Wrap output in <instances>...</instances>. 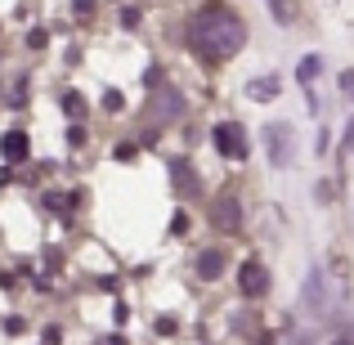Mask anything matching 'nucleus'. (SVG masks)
Here are the masks:
<instances>
[{
    "mask_svg": "<svg viewBox=\"0 0 354 345\" xmlns=\"http://www.w3.org/2000/svg\"><path fill=\"white\" fill-rule=\"evenodd\" d=\"M27 135L23 130H9V135H0V153H5V162H27Z\"/></svg>",
    "mask_w": 354,
    "mask_h": 345,
    "instance_id": "7",
    "label": "nucleus"
},
{
    "mask_svg": "<svg viewBox=\"0 0 354 345\" xmlns=\"http://www.w3.org/2000/svg\"><path fill=\"white\" fill-rule=\"evenodd\" d=\"M332 345H354V341H346V337H337V341H332Z\"/></svg>",
    "mask_w": 354,
    "mask_h": 345,
    "instance_id": "17",
    "label": "nucleus"
},
{
    "mask_svg": "<svg viewBox=\"0 0 354 345\" xmlns=\"http://www.w3.org/2000/svg\"><path fill=\"white\" fill-rule=\"evenodd\" d=\"M171 175H175V184H180V189H184V193H189V198H193V193H198V189H202V180H198V171H193V166H189V162H175V166H171Z\"/></svg>",
    "mask_w": 354,
    "mask_h": 345,
    "instance_id": "9",
    "label": "nucleus"
},
{
    "mask_svg": "<svg viewBox=\"0 0 354 345\" xmlns=\"http://www.w3.org/2000/svg\"><path fill=\"white\" fill-rule=\"evenodd\" d=\"M242 41H247V27H242V18L225 5H211V9H202V14L189 18V45L202 50L207 59H234L242 50Z\"/></svg>",
    "mask_w": 354,
    "mask_h": 345,
    "instance_id": "1",
    "label": "nucleus"
},
{
    "mask_svg": "<svg viewBox=\"0 0 354 345\" xmlns=\"http://www.w3.org/2000/svg\"><path fill=\"white\" fill-rule=\"evenodd\" d=\"M247 95L260 99V104H269V99H278V81L274 77H260V81H251V86H247Z\"/></svg>",
    "mask_w": 354,
    "mask_h": 345,
    "instance_id": "11",
    "label": "nucleus"
},
{
    "mask_svg": "<svg viewBox=\"0 0 354 345\" xmlns=\"http://www.w3.org/2000/svg\"><path fill=\"white\" fill-rule=\"evenodd\" d=\"M238 283H242V296H265V292H269V269L260 265L256 256H251V260H242Z\"/></svg>",
    "mask_w": 354,
    "mask_h": 345,
    "instance_id": "6",
    "label": "nucleus"
},
{
    "mask_svg": "<svg viewBox=\"0 0 354 345\" xmlns=\"http://www.w3.org/2000/svg\"><path fill=\"white\" fill-rule=\"evenodd\" d=\"M211 139H216L220 157H234V162H238V157H247V130H242L238 121H220Z\"/></svg>",
    "mask_w": 354,
    "mask_h": 345,
    "instance_id": "4",
    "label": "nucleus"
},
{
    "mask_svg": "<svg viewBox=\"0 0 354 345\" xmlns=\"http://www.w3.org/2000/svg\"><path fill=\"white\" fill-rule=\"evenodd\" d=\"M305 301H310V310H314V314L328 310V305H323V274H319V269H314L310 283H305Z\"/></svg>",
    "mask_w": 354,
    "mask_h": 345,
    "instance_id": "10",
    "label": "nucleus"
},
{
    "mask_svg": "<svg viewBox=\"0 0 354 345\" xmlns=\"http://www.w3.org/2000/svg\"><path fill=\"white\" fill-rule=\"evenodd\" d=\"M63 104H68V113H72V117H81V113H86V104H81V95H68Z\"/></svg>",
    "mask_w": 354,
    "mask_h": 345,
    "instance_id": "15",
    "label": "nucleus"
},
{
    "mask_svg": "<svg viewBox=\"0 0 354 345\" xmlns=\"http://www.w3.org/2000/svg\"><path fill=\"white\" fill-rule=\"evenodd\" d=\"M269 9H274V18H278V23H292V14H287V5H283V0H269Z\"/></svg>",
    "mask_w": 354,
    "mask_h": 345,
    "instance_id": "14",
    "label": "nucleus"
},
{
    "mask_svg": "<svg viewBox=\"0 0 354 345\" xmlns=\"http://www.w3.org/2000/svg\"><path fill=\"white\" fill-rule=\"evenodd\" d=\"M220 274H225V251H216V247H211V251H202V256H198V278L216 283Z\"/></svg>",
    "mask_w": 354,
    "mask_h": 345,
    "instance_id": "8",
    "label": "nucleus"
},
{
    "mask_svg": "<svg viewBox=\"0 0 354 345\" xmlns=\"http://www.w3.org/2000/svg\"><path fill=\"white\" fill-rule=\"evenodd\" d=\"M260 139H265V153L274 166H287L292 162V126H283V121H269L265 130H260Z\"/></svg>",
    "mask_w": 354,
    "mask_h": 345,
    "instance_id": "3",
    "label": "nucleus"
},
{
    "mask_svg": "<svg viewBox=\"0 0 354 345\" xmlns=\"http://www.w3.org/2000/svg\"><path fill=\"white\" fill-rule=\"evenodd\" d=\"M341 86H346L350 95H354V72H346V77H341Z\"/></svg>",
    "mask_w": 354,
    "mask_h": 345,
    "instance_id": "16",
    "label": "nucleus"
},
{
    "mask_svg": "<svg viewBox=\"0 0 354 345\" xmlns=\"http://www.w3.org/2000/svg\"><path fill=\"white\" fill-rule=\"evenodd\" d=\"M211 220H216V229H225V233H242V202L234 193H220V202L211 207Z\"/></svg>",
    "mask_w": 354,
    "mask_h": 345,
    "instance_id": "5",
    "label": "nucleus"
},
{
    "mask_svg": "<svg viewBox=\"0 0 354 345\" xmlns=\"http://www.w3.org/2000/svg\"><path fill=\"white\" fill-rule=\"evenodd\" d=\"M148 117L162 121V126L180 121L184 117V95L175 86H153V95H148Z\"/></svg>",
    "mask_w": 354,
    "mask_h": 345,
    "instance_id": "2",
    "label": "nucleus"
},
{
    "mask_svg": "<svg viewBox=\"0 0 354 345\" xmlns=\"http://www.w3.org/2000/svg\"><path fill=\"white\" fill-rule=\"evenodd\" d=\"M72 14H77V18H90V14H95V0H72Z\"/></svg>",
    "mask_w": 354,
    "mask_h": 345,
    "instance_id": "13",
    "label": "nucleus"
},
{
    "mask_svg": "<svg viewBox=\"0 0 354 345\" xmlns=\"http://www.w3.org/2000/svg\"><path fill=\"white\" fill-rule=\"evenodd\" d=\"M319 68H323L319 59H305V63H301V81H314V77H319Z\"/></svg>",
    "mask_w": 354,
    "mask_h": 345,
    "instance_id": "12",
    "label": "nucleus"
}]
</instances>
